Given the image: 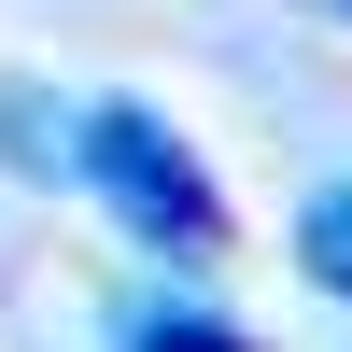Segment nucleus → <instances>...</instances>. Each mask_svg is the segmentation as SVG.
<instances>
[{
    "label": "nucleus",
    "mask_w": 352,
    "mask_h": 352,
    "mask_svg": "<svg viewBox=\"0 0 352 352\" xmlns=\"http://www.w3.org/2000/svg\"><path fill=\"white\" fill-rule=\"evenodd\" d=\"M296 254H310V282H324V296H352V184H324L296 212Z\"/></svg>",
    "instance_id": "20e7f679"
},
{
    "label": "nucleus",
    "mask_w": 352,
    "mask_h": 352,
    "mask_svg": "<svg viewBox=\"0 0 352 352\" xmlns=\"http://www.w3.org/2000/svg\"><path fill=\"white\" fill-rule=\"evenodd\" d=\"M113 352H254L226 310H197V296H141L127 324H113Z\"/></svg>",
    "instance_id": "7ed1b4c3"
},
{
    "label": "nucleus",
    "mask_w": 352,
    "mask_h": 352,
    "mask_svg": "<svg viewBox=\"0 0 352 352\" xmlns=\"http://www.w3.org/2000/svg\"><path fill=\"white\" fill-rule=\"evenodd\" d=\"M0 169H14V184H56V169H71L85 184V113L56 99V85H28V71H0Z\"/></svg>",
    "instance_id": "f03ea898"
},
{
    "label": "nucleus",
    "mask_w": 352,
    "mask_h": 352,
    "mask_svg": "<svg viewBox=\"0 0 352 352\" xmlns=\"http://www.w3.org/2000/svg\"><path fill=\"white\" fill-rule=\"evenodd\" d=\"M85 197L141 254H169V268H212L226 254V184L197 169V141L155 99H85Z\"/></svg>",
    "instance_id": "f257e3e1"
},
{
    "label": "nucleus",
    "mask_w": 352,
    "mask_h": 352,
    "mask_svg": "<svg viewBox=\"0 0 352 352\" xmlns=\"http://www.w3.org/2000/svg\"><path fill=\"white\" fill-rule=\"evenodd\" d=\"M324 14H352V0H324Z\"/></svg>",
    "instance_id": "39448f33"
}]
</instances>
